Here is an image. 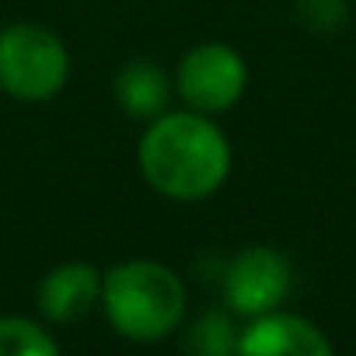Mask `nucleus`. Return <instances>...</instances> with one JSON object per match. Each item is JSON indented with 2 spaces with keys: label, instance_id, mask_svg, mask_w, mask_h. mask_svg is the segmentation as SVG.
I'll return each instance as SVG.
<instances>
[{
  "label": "nucleus",
  "instance_id": "nucleus-5",
  "mask_svg": "<svg viewBox=\"0 0 356 356\" xmlns=\"http://www.w3.org/2000/svg\"><path fill=\"white\" fill-rule=\"evenodd\" d=\"M290 280H293L290 262L280 252H273L266 245H252L227 262L224 297H227L231 311L259 318L283 304V297L290 293Z\"/></svg>",
  "mask_w": 356,
  "mask_h": 356
},
{
  "label": "nucleus",
  "instance_id": "nucleus-4",
  "mask_svg": "<svg viewBox=\"0 0 356 356\" xmlns=\"http://www.w3.org/2000/svg\"><path fill=\"white\" fill-rule=\"evenodd\" d=\"M245 84H248V67L224 42H203L189 49L175 74V88L182 102L203 115L234 108L238 98L245 95Z\"/></svg>",
  "mask_w": 356,
  "mask_h": 356
},
{
  "label": "nucleus",
  "instance_id": "nucleus-2",
  "mask_svg": "<svg viewBox=\"0 0 356 356\" xmlns=\"http://www.w3.org/2000/svg\"><path fill=\"white\" fill-rule=\"evenodd\" d=\"M102 304L112 328L133 342H157L186 318V286L168 266L133 259L105 273Z\"/></svg>",
  "mask_w": 356,
  "mask_h": 356
},
{
  "label": "nucleus",
  "instance_id": "nucleus-10",
  "mask_svg": "<svg viewBox=\"0 0 356 356\" xmlns=\"http://www.w3.org/2000/svg\"><path fill=\"white\" fill-rule=\"evenodd\" d=\"M189 346L200 349V353H227V349H238V335H234V325L224 311H207L193 335H189Z\"/></svg>",
  "mask_w": 356,
  "mask_h": 356
},
{
  "label": "nucleus",
  "instance_id": "nucleus-7",
  "mask_svg": "<svg viewBox=\"0 0 356 356\" xmlns=\"http://www.w3.org/2000/svg\"><path fill=\"white\" fill-rule=\"evenodd\" d=\"M102 300V276L91 262H63L39 286V307L49 321L70 325Z\"/></svg>",
  "mask_w": 356,
  "mask_h": 356
},
{
  "label": "nucleus",
  "instance_id": "nucleus-11",
  "mask_svg": "<svg viewBox=\"0 0 356 356\" xmlns=\"http://www.w3.org/2000/svg\"><path fill=\"white\" fill-rule=\"evenodd\" d=\"M297 18L311 32H335L346 18V0H297Z\"/></svg>",
  "mask_w": 356,
  "mask_h": 356
},
{
  "label": "nucleus",
  "instance_id": "nucleus-3",
  "mask_svg": "<svg viewBox=\"0 0 356 356\" xmlns=\"http://www.w3.org/2000/svg\"><path fill=\"white\" fill-rule=\"evenodd\" d=\"M70 74L67 46L56 32L18 22L0 32V88L18 102H49Z\"/></svg>",
  "mask_w": 356,
  "mask_h": 356
},
{
  "label": "nucleus",
  "instance_id": "nucleus-8",
  "mask_svg": "<svg viewBox=\"0 0 356 356\" xmlns=\"http://www.w3.org/2000/svg\"><path fill=\"white\" fill-rule=\"evenodd\" d=\"M115 98L133 119H157L168 108L171 84L168 74L150 60H133L115 77Z\"/></svg>",
  "mask_w": 356,
  "mask_h": 356
},
{
  "label": "nucleus",
  "instance_id": "nucleus-9",
  "mask_svg": "<svg viewBox=\"0 0 356 356\" xmlns=\"http://www.w3.org/2000/svg\"><path fill=\"white\" fill-rule=\"evenodd\" d=\"M60 342L29 318H0V356H53Z\"/></svg>",
  "mask_w": 356,
  "mask_h": 356
},
{
  "label": "nucleus",
  "instance_id": "nucleus-6",
  "mask_svg": "<svg viewBox=\"0 0 356 356\" xmlns=\"http://www.w3.org/2000/svg\"><path fill=\"white\" fill-rule=\"evenodd\" d=\"M238 353L245 356H328L332 342L325 339L318 325H311L300 314L266 311L238 335Z\"/></svg>",
  "mask_w": 356,
  "mask_h": 356
},
{
  "label": "nucleus",
  "instance_id": "nucleus-1",
  "mask_svg": "<svg viewBox=\"0 0 356 356\" xmlns=\"http://www.w3.org/2000/svg\"><path fill=\"white\" fill-rule=\"evenodd\" d=\"M140 171L168 200L213 196L231 171V143L203 112H161L140 140Z\"/></svg>",
  "mask_w": 356,
  "mask_h": 356
}]
</instances>
